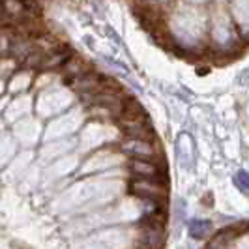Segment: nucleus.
<instances>
[{"label":"nucleus","instance_id":"1","mask_svg":"<svg viewBox=\"0 0 249 249\" xmlns=\"http://www.w3.org/2000/svg\"><path fill=\"white\" fill-rule=\"evenodd\" d=\"M129 191L146 202H160L167 199V189L158 182V178H135L129 184Z\"/></svg>","mask_w":249,"mask_h":249},{"label":"nucleus","instance_id":"2","mask_svg":"<svg viewBox=\"0 0 249 249\" xmlns=\"http://www.w3.org/2000/svg\"><path fill=\"white\" fill-rule=\"evenodd\" d=\"M163 225L156 219L144 221L137 236L139 249H161L163 244Z\"/></svg>","mask_w":249,"mask_h":249},{"label":"nucleus","instance_id":"3","mask_svg":"<svg viewBox=\"0 0 249 249\" xmlns=\"http://www.w3.org/2000/svg\"><path fill=\"white\" fill-rule=\"evenodd\" d=\"M122 127L124 131L129 135V139H139V141H150L154 139V129L152 125L144 120V114H139V116H129L122 120Z\"/></svg>","mask_w":249,"mask_h":249},{"label":"nucleus","instance_id":"4","mask_svg":"<svg viewBox=\"0 0 249 249\" xmlns=\"http://www.w3.org/2000/svg\"><path fill=\"white\" fill-rule=\"evenodd\" d=\"M122 152L131 156L133 160H144L150 161L156 154V148L150 141H139V139H127L122 142Z\"/></svg>","mask_w":249,"mask_h":249},{"label":"nucleus","instance_id":"5","mask_svg":"<svg viewBox=\"0 0 249 249\" xmlns=\"http://www.w3.org/2000/svg\"><path fill=\"white\" fill-rule=\"evenodd\" d=\"M129 169L137 178H158L160 175L158 167L152 161H144V160H133L129 163Z\"/></svg>","mask_w":249,"mask_h":249},{"label":"nucleus","instance_id":"6","mask_svg":"<svg viewBox=\"0 0 249 249\" xmlns=\"http://www.w3.org/2000/svg\"><path fill=\"white\" fill-rule=\"evenodd\" d=\"M187 231H189V236L191 238L204 240V238H208V234L212 232V223L206 221V219H189Z\"/></svg>","mask_w":249,"mask_h":249},{"label":"nucleus","instance_id":"7","mask_svg":"<svg viewBox=\"0 0 249 249\" xmlns=\"http://www.w3.org/2000/svg\"><path fill=\"white\" fill-rule=\"evenodd\" d=\"M234 184L240 191H249V173L248 171H238L234 175Z\"/></svg>","mask_w":249,"mask_h":249}]
</instances>
